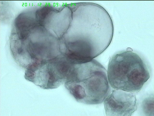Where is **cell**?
I'll return each mask as SVG.
<instances>
[{
  "instance_id": "2",
  "label": "cell",
  "mask_w": 154,
  "mask_h": 116,
  "mask_svg": "<svg viewBox=\"0 0 154 116\" xmlns=\"http://www.w3.org/2000/svg\"><path fill=\"white\" fill-rule=\"evenodd\" d=\"M65 82L70 94L77 101L85 104L102 103L110 92L107 70L94 59L74 64Z\"/></svg>"
},
{
  "instance_id": "4",
  "label": "cell",
  "mask_w": 154,
  "mask_h": 116,
  "mask_svg": "<svg viewBox=\"0 0 154 116\" xmlns=\"http://www.w3.org/2000/svg\"><path fill=\"white\" fill-rule=\"evenodd\" d=\"M69 70L67 61L62 58L42 63L27 71L24 77L42 88L53 89L65 82Z\"/></svg>"
},
{
  "instance_id": "5",
  "label": "cell",
  "mask_w": 154,
  "mask_h": 116,
  "mask_svg": "<svg viewBox=\"0 0 154 116\" xmlns=\"http://www.w3.org/2000/svg\"><path fill=\"white\" fill-rule=\"evenodd\" d=\"M103 102L107 116H130L137 109L136 99L134 94L122 89L113 90Z\"/></svg>"
},
{
  "instance_id": "3",
  "label": "cell",
  "mask_w": 154,
  "mask_h": 116,
  "mask_svg": "<svg viewBox=\"0 0 154 116\" xmlns=\"http://www.w3.org/2000/svg\"><path fill=\"white\" fill-rule=\"evenodd\" d=\"M109 83L115 89L132 92L140 91L150 77L145 61L137 54L127 50L113 56L107 71Z\"/></svg>"
},
{
  "instance_id": "6",
  "label": "cell",
  "mask_w": 154,
  "mask_h": 116,
  "mask_svg": "<svg viewBox=\"0 0 154 116\" xmlns=\"http://www.w3.org/2000/svg\"><path fill=\"white\" fill-rule=\"evenodd\" d=\"M141 112L144 116H154V96L150 94L145 97L142 101L140 105Z\"/></svg>"
},
{
  "instance_id": "1",
  "label": "cell",
  "mask_w": 154,
  "mask_h": 116,
  "mask_svg": "<svg viewBox=\"0 0 154 116\" xmlns=\"http://www.w3.org/2000/svg\"><path fill=\"white\" fill-rule=\"evenodd\" d=\"M61 38L68 49L95 58L109 46L114 34L113 21L106 10L97 7L77 8L68 12Z\"/></svg>"
}]
</instances>
